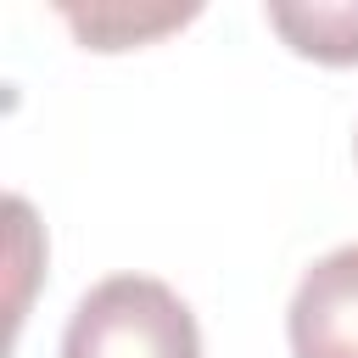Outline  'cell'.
I'll list each match as a JSON object with an SVG mask.
<instances>
[{
	"label": "cell",
	"mask_w": 358,
	"mask_h": 358,
	"mask_svg": "<svg viewBox=\"0 0 358 358\" xmlns=\"http://www.w3.org/2000/svg\"><path fill=\"white\" fill-rule=\"evenodd\" d=\"M62 358H201V330L173 285L112 274L78 296L62 330Z\"/></svg>",
	"instance_id": "obj_1"
},
{
	"label": "cell",
	"mask_w": 358,
	"mask_h": 358,
	"mask_svg": "<svg viewBox=\"0 0 358 358\" xmlns=\"http://www.w3.org/2000/svg\"><path fill=\"white\" fill-rule=\"evenodd\" d=\"M291 358H358V246L324 252L285 313Z\"/></svg>",
	"instance_id": "obj_2"
},
{
	"label": "cell",
	"mask_w": 358,
	"mask_h": 358,
	"mask_svg": "<svg viewBox=\"0 0 358 358\" xmlns=\"http://www.w3.org/2000/svg\"><path fill=\"white\" fill-rule=\"evenodd\" d=\"M268 22L285 34V45L296 56L330 62V67H352L358 62V0L341 6H268Z\"/></svg>",
	"instance_id": "obj_3"
},
{
	"label": "cell",
	"mask_w": 358,
	"mask_h": 358,
	"mask_svg": "<svg viewBox=\"0 0 358 358\" xmlns=\"http://www.w3.org/2000/svg\"><path fill=\"white\" fill-rule=\"evenodd\" d=\"M62 17L73 22V34H78L90 50H123V45L157 39L162 28L190 22L196 6H179V11H173V6H168V11H129V6H90V11H78V6H67Z\"/></svg>",
	"instance_id": "obj_4"
}]
</instances>
